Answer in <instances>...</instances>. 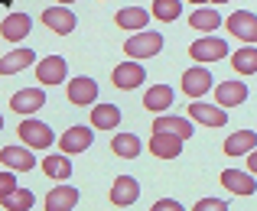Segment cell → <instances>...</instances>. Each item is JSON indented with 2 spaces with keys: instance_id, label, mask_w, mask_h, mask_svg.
I'll use <instances>...</instances> for the list:
<instances>
[{
  "instance_id": "obj_1",
  "label": "cell",
  "mask_w": 257,
  "mask_h": 211,
  "mask_svg": "<svg viewBox=\"0 0 257 211\" xmlns=\"http://www.w3.org/2000/svg\"><path fill=\"white\" fill-rule=\"evenodd\" d=\"M160 49H163V36L153 33V30H140L137 36H131L124 43V52L131 59H153Z\"/></svg>"
},
{
  "instance_id": "obj_2",
  "label": "cell",
  "mask_w": 257,
  "mask_h": 211,
  "mask_svg": "<svg viewBox=\"0 0 257 211\" xmlns=\"http://www.w3.org/2000/svg\"><path fill=\"white\" fill-rule=\"evenodd\" d=\"M189 56L195 59V62H218V59L228 56V43L218 36H205V39H195L192 46H189Z\"/></svg>"
},
{
  "instance_id": "obj_3",
  "label": "cell",
  "mask_w": 257,
  "mask_h": 211,
  "mask_svg": "<svg viewBox=\"0 0 257 211\" xmlns=\"http://www.w3.org/2000/svg\"><path fill=\"white\" fill-rule=\"evenodd\" d=\"M17 133H20V140H23L26 146H33V149L52 146V127H46L43 120H23Z\"/></svg>"
},
{
  "instance_id": "obj_4",
  "label": "cell",
  "mask_w": 257,
  "mask_h": 211,
  "mask_svg": "<svg viewBox=\"0 0 257 211\" xmlns=\"http://www.w3.org/2000/svg\"><path fill=\"white\" fill-rule=\"evenodd\" d=\"M182 137H176V133H163V130H153L150 137V153L157 156V159H176V156L182 153Z\"/></svg>"
},
{
  "instance_id": "obj_5",
  "label": "cell",
  "mask_w": 257,
  "mask_h": 211,
  "mask_svg": "<svg viewBox=\"0 0 257 211\" xmlns=\"http://www.w3.org/2000/svg\"><path fill=\"white\" fill-rule=\"evenodd\" d=\"M144 78H147V72H144L140 62H120L117 69H114V75H111V81L120 88V91H134L137 85H144Z\"/></svg>"
},
{
  "instance_id": "obj_6",
  "label": "cell",
  "mask_w": 257,
  "mask_h": 211,
  "mask_svg": "<svg viewBox=\"0 0 257 211\" xmlns=\"http://www.w3.org/2000/svg\"><path fill=\"white\" fill-rule=\"evenodd\" d=\"M137 198H140L137 179H131V175H117V179H114V185H111V205L127 208V205H134Z\"/></svg>"
},
{
  "instance_id": "obj_7",
  "label": "cell",
  "mask_w": 257,
  "mask_h": 211,
  "mask_svg": "<svg viewBox=\"0 0 257 211\" xmlns=\"http://www.w3.org/2000/svg\"><path fill=\"white\" fill-rule=\"evenodd\" d=\"M10 107L17 114H36L39 107H46V91L43 88H23L10 98Z\"/></svg>"
},
{
  "instance_id": "obj_8",
  "label": "cell",
  "mask_w": 257,
  "mask_h": 211,
  "mask_svg": "<svg viewBox=\"0 0 257 211\" xmlns=\"http://www.w3.org/2000/svg\"><path fill=\"white\" fill-rule=\"evenodd\" d=\"M228 30L238 39H244V43H254L257 39V17L251 10H234L231 17H228Z\"/></svg>"
},
{
  "instance_id": "obj_9",
  "label": "cell",
  "mask_w": 257,
  "mask_h": 211,
  "mask_svg": "<svg viewBox=\"0 0 257 211\" xmlns=\"http://www.w3.org/2000/svg\"><path fill=\"white\" fill-rule=\"evenodd\" d=\"M69 101L72 104H94L98 101V81L94 78H85V75H78V78L69 81Z\"/></svg>"
},
{
  "instance_id": "obj_10",
  "label": "cell",
  "mask_w": 257,
  "mask_h": 211,
  "mask_svg": "<svg viewBox=\"0 0 257 211\" xmlns=\"http://www.w3.org/2000/svg\"><path fill=\"white\" fill-rule=\"evenodd\" d=\"M43 23L49 26L52 33H59V36H69V33L75 30V13H72L69 7H49V10L43 13Z\"/></svg>"
},
{
  "instance_id": "obj_11",
  "label": "cell",
  "mask_w": 257,
  "mask_h": 211,
  "mask_svg": "<svg viewBox=\"0 0 257 211\" xmlns=\"http://www.w3.org/2000/svg\"><path fill=\"white\" fill-rule=\"evenodd\" d=\"M65 72H69V65H65L62 56H46L43 62L36 65V78L43 81V85H59V81H65Z\"/></svg>"
},
{
  "instance_id": "obj_12",
  "label": "cell",
  "mask_w": 257,
  "mask_h": 211,
  "mask_svg": "<svg viewBox=\"0 0 257 211\" xmlns=\"http://www.w3.org/2000/svg\"><path fill=\"white\" fill-rule=\"evenodd\" d=\"M212 72L208 69H189V72H182V91L189 94V98H202V94L212 88Z\"/></svg>"
},
{
  "instance_id": "obj_13",
  "label": "cell",
  "mask_w": 257,
  "mask_h": 211,
  "mask_svg": "<svg viewBox=\"0 0 257 211\" xmlns=\"http://www.w3.org/2000/svg\"><path fill=\"white\" fill-rule=\"evenodd\" d=\"M94 143V133L91 127H69V130L62 133V153H85L88 146Z\"/></svg>"
},
{
  "instance_id": "obj_14",
  "label": "cell",
  "mask_w": 257,
  "mask_h": 211,
  "mask_svg": "<svg viewBox=\"0 0 257 211\" xmlns=\"http://www.w3.org/2000/svg\"><path fill=\"white\" fill-rule=\"evenodd\" d=\"M0 162H7L10 169H20V172H30L36 166V156L30 153V146H4L0 149Z\"/></svg>"
},
{
  "instance_id": "obj_15",
  "label": "cell",
  "mask_w": 257,
  "mask_h": 211,
  "mask_svg": "<svg viewBox=\"0 0 257 211\" xmlns=\"http://www.w3.org/2000/svg\"><path fill=\"white\" fill-rule=\"evenodd\" d=\"M33 30V20L26 17V13H10V17L0 23V36L10 39V43H20V39H26V33Z\"/></svg>"
},
{
  "instance_id": "obj_16",
  "label": "cell",
  "mask_w": 257,
  "mask_h": 211,
  "mask_svg": "<svg viewBox=\"0 0 257 211\" xmlns=\"http://www.w3.org/2000/svg\"><path fill=\"white\" fill-rule=\"evenodd\" d=\"M215 98H218L221 107H238V104H244V98H247V85L244 81H221V85L215 88Z\"/></svg>"
},
{
  "instance_id": "obj_17",
  "label": "cell",
  "mask_w": 257,
  "mask_h": 211,
  "mask_svg": "<svg viewBox=\"0 0 257 211\" xmlns=\"http://www.w3.org/2000/svg\"><path fill=\"white\" fill-rule=\"evenodd\" d=\"M189 120H199L205 127H225L228 124V114L221 107H208V104H189Z\"/></svg>"
},
{
  "instance_id": "obj_18",
  "label": "cell",
  "mask_w": 257,
  "mask_h": 211,
  "mask_svg": "<svg viewBox=\"0 0 257 211\" xmlns=\"http://www.w3.org/2000/svg\"><path fill=\"white\" fill-rule=\"evenodd\" d=\"M33 62H36V52L33 49H13L0 59V75H17V72L30 69Z\"/></svg>"
},
{
  "instance_id": "obj_19",
  "label": "cell",
  "mask_w": 257,
  "mask_h": 211,
  "mask_svg": "<svg viewBox=\"0 0 257 211\" xmlns=\"http://www.w3.org/2000/svg\"><path fill=\"white\" fill-rule=\"evenodd\" d=\"M75 205H78V188L75 185H59L46 198V208L49 211H72Z\"/></svg>"
},
{
  "instance_id": "obj_20",
  "label": "cell",
  "mask_w": 257,
  "mask_h": 211,
  "mask_svg": "<svg viewBox=\"0 0 257 211\" xmlns=\"http://www.w3.org/2000/svg\"><path fill=\"white\" fill-rule=\"evenodd\" d=\"M144 107L153 114H163L166 107H173V88L170 85H153L150 91L144 94Z\"/></svg>"
},
{
  "instance_id": "obj_21",
  "label": "cell",
  "mask_w": 257,
  "mask_h": 211,
  "mask_svg": "<svg viewBox=\"0 0 257 211\" xmlns=\"http://www.w3.org/2000/svg\"><path fill=\"white\" fill-rule=\"evenodd\" d=\"M221 185L234 195H254V179L251 172H234V169H225L221 172Z\"/></svg>"
},
{
  "instance_id": "obj_22",
  "label": "cell",
  "mask_w": 257,
  "mask_h": 211,
  "mask_svg": "<svg viewBox=\"0 0 257 211\" xmlns=\"http://www.w3.org/2000/svg\"><path fill=\"white\" fill-rule=\"evenodd\" d=\"M117 124H120V107H114V104L91 107V127H98V130H114Z\"/></svg>"
},
{
  "instance_id": "obj_23",
  "label": "cell",
  "mask_w": 257,
  "mask_h": 211,
  "mask_svg": "<svg viewBox=\"0 0 257 211\" xmlns=\"http://www.w3.org/2000/svg\"><path fill=\"white\" fill-rule=\"evenodd\" d=\"M254 146H257V133L254 130H238V133H231V137L225 140V153L228 156H244V153H251Z\"/></svg>"
},
{
  "instance_id": "obj_24",
  "label": "cell",
  "mask_w": 257,
  "mask_h": 211,
  "mask_svg": "<svg viewBox=\"0 0 257 211\" xmlns=\"http://www.w3.org/2000/svg\"><path fill=\"white\" fill-rule=\"evenodd\" d=\"M153 130H163V133H176V137H182V140H189L192 137V120L189 117H157V124H153Z\"/></svg>"
},
{
  "instance_id": "obj_25",
  "label": "cell",
  "mask_w": 257,
  "mask_h": 211,
  "mask_svg": "<svg viewBox=\"0 0 257 211\" xmlns=\"http://www.w3.org/2000/svg\"><path fill=\"white\" fill-rule=\"evenodd\" d=\"M117 26L120 30H144L147 20H150V13L144 10V7H124V10H117Z\"/></svg>"
},
{
  "instance_id": "obj_26",
  "label": "cell",
  "mask_w": 257,
  "mask_h": 211,
  "mask_svg": "<svg viewBox=\"0 0 257 211\" xmlns=\"http://www.w3.org/2000/svg\"><path fill=\"white\" fill-rule=\"evenodd\" d=\"M43 172L49 175V179H69L72 175V159H65L62 153H52L43 159Z\"/></svg>"
},
{
  "instance_id": "obj_27",
  "label": "cell",
  "mask_w": 257,
  "mask_h": 211,
  "mask_svg": "<svg viewBox=\"0 0 257 211\" xmlns=\"http://www.w3.org/2000/svg\"><path fill=\"white\" fill-rule=\"evenodd\" d=\"M189 26H192V30H202V33H212V30L221 26V17H218V10L202 7V10H195L192 17H189Z\"/></svg>"
},
{
  "instance_id": "obj_28",
  "label": "cell",
  "mask_w": 257,
  "mask_h": 211,
  "mask_svg": "<svg viewBox=\"0 0 257 211\" xmlns=\"http://www.w3.org/2000/svg\"><path fill=\"white\" fill-rule=\"evenodd\" d=\"M111 149L120 156V159H137L140 156V140L134 137V133H117L111 143Z\"/></svg>"
},
{
  "instance_id": "obj_29",
  "label": "cell",
  "mask_w": 257,
  "mask_h": 211,
  "mask_svg": "<svg viewBox=\"0 0 257 211\" xmlns=\"http://www.w3.org/2000/svg\"><path fill=\"white\" fill-rule=\"evenodd\" d=\"M231 62H234V72L238 75H254L257 72V49L254 46H244V49H238L231 56Z\"/></svg>"
},
{
  "instance_id": "obj_30",
  "label": "cell",
  "mask_w": 257,
  "mask_h": 211,
  "mask_svg": "<svg viewBox=\"0 0 257 211\" xmlns=\"http://www.w3.org/2000/svg\"><path fill=\"white\" fill-rule=\"evenodd\" d=\"M0 201H4V208H7V211H30L36 198H33L30 188H13V192H10V195H4Z\"/></svg>"
},
{
  "instance_id": "obj_31",
  "label": "cell",
  "mask_w": 257,
  "mask_h": 211,
  "mask_svg": "<svg viewBox=\"0 0 257 211\" xmlns=\"http://www.w3.org/2000/svg\"><path fill=\"white\" fill-rule=\"evenodd\" d=\"M179 13H182L179 0H153V17L160 23H173V20H179Z\"/></svg>"
},
{
  "instance_id": "obj_32",
  "label": "cell",
  "mask_w": 257,
  "mask_h": 211,
  "mask_svg": "<svg viewBox=\"0 0 257 211\" xmlns=\"http://www.w3.org/2000/svg\"><path fill=\"white\" fill-rule=\"evenodd\" d=\"M225 208H228V205H225L221 198H202L199 205H195V211H225Z\"/></svg>"
},
{
  "instance_id": "obj_33",
  "label": "cell",
  "mask_w": 257,
  "mask_h": 211,
  "mask_svg": "<svg viewBox=\"0 0 257 211\" xmlns=\"http://www.w3.org/2000/svg\"><path fill=\"white\" fill-rule=\"evenodd\" d=\"M13 188H17V179H13L10 172H0V198H4V195H10Z\"/></svg>"
},
{
  "instance_id": "obj_34",
  "label": "cell",
  "mask_w": 257,
  "mask_h": 211,
  "mask_svg": "<svg viewBox=\"0 0 257 211\" xmlns=\"http://www.w3.org/2000/svg\"><path fill=\"white\" fill-rule=\"evenodd\" d=\"M153 208H182V205H179V201H176V198H160V201H157V205H153Z\"/></svg>"
},
{
  "instance_id": "obj_35",
  "label": "cell",
  "mask_w": 257,
  "mask_h": 211,
  "mask_svg": "<svg viewBox=\"0 0 257 211\" xmlns=\"http://www.w3.org/2000/svg\"><path fill=\"white\" fill-rule=\"evenodd\" d=\"M189 4H212V0H189Z\"/></svg>"
},
{
  "instance_id": "obj_36",
  "label": "cell",
  "mask_w": 257,
  "mask_h": 211,
  "mask_svg": "<svg viewBox=\"0 0 257 211\" xmlns=\"http://www.w3.org/2000/svg\"><path fill=\"white\" fill-rule=\"evenodd\" d=\"M56 4H78V0H56Z\"/></svg>"
},
{
  "instance_id": "obj_37",
  "label": "cell",
  "mask_w": 257,
  "mask_h": 211,
  "mask_svg": "<svg viewBox=\"0 0 257 211\" xmlns=\"http://www.w3.org/2000/svg\"><path fill=\"white\" fill-rule=\"evenodd\" d=\"M212 4H228V0H212Z\"/></svg>"
},
{
  "instance_id": "obj_38",
  "label": "cell",
  "mask_w": 257,
  "mask_h": 211,
  "mask_svg": "<svg viewBox=\"0 0 257 211\" xmlns=\"http://www.w3.org/2000/svg\"><path fill=\"white\" fill-rule=\"evenodd\" d=\"M7 4H10V0H0V7H7Z\"/></svg>"
},
{
  "instance_id": "obj_39",
  "label": "cell",
  "mask_w": 257,
  "mask_h": 211,
  "mask_svg": "<svg viewBox=\"0 0 257 211\" xmlns=\"http://www.w3.org/2000/svg\"><path fill=\"white\" fill-rule=\"evenodd\" d=\"M0 130H4V117H0Z\"/></svg>"
}]
</instances>
